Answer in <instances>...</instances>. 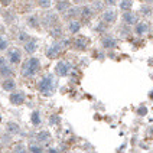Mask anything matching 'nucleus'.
I'll return each instance as SVG.
<instances>
[{
	"label": "nucleus",
	"mask_w": 153,
	"mask_h": 153,
	"mask_svg": "<svg viewBox=\"0 0 153 153\" xmlns=\"http://www.w3.org/2000/svg\"><path fill=\"white\" fill-rule=\"evenodd\" d=\"M39 69H41V61H39V58L32 56V58L26 59L25 62L22 64L20 74H22V76H25V78H30V76H33Z\"/></svg>",
	"instance_id": "nucleus-1"
},
{
	"label": "nucleus",
	"mask_w": 153,
	"mask_h": 153,
	"mask_svg": "<svg viewBox=\"0 0 153 153\" xmlns=\"http://www.w3.org/2000/svg\"><path fill=\"white\" fill-rule=\"evenodd\" d=\"M39 91L43 94V95H51L55 90V81H53V76L52 75H45L41 79V82L38 85Z\"/></svg>",
	"instance_id": "nucleus-2"
},
{
	"label": "nucleus",
	"mask_w": 153,
	"mask_h": 153,
	"mask_svg": "<svg viewBox=\"0 0 153 153\" xmlns=\"http://www.w3.org/2000/svg\"><path fill=\"white\" fill-rule=\"evenodd\" d=\"M67 45H68V42H67V41H64V42L52 43L51 46L46 49V56H48V58H56L61 52H62L64 46H67Z\"/></svg>",
	"instance_id": "nucleus-3"
},
{
	"label": "nucleus",
	"mask_w": 153,
	"mask_h": 153,
	"mask_svg": "<svg viewBox=\"0 0 153 153\" xmlns=\"http://www.w3.org/2000/svg\"><path fill=\"white\" fill-rule=\"evenodd\" d=\"M45 27H53V26L58 25V15L56 13H53V12H48V13H45V16H43V23H42Z\"/></svg>",
	"instance_id": "nucleus-4"
},
{
	"label": "nucleus",
	"mask_w": 153,
	"mask_h": 153,
	"mask_svg": "<svg viewBox=\"0 0 153 153\" xmlns=\"http://www.w3.org/2000/svg\"><path fill=\"white\" fill-rule=\"evenodd\" d=\"M22 59V52L19 51L17 48H12V49H9L7 51V61L9 64H12V65H16L19 64Z\"/></svg>",
	"instance_id": "nucleus-5"
},
{
	"label": "nucleus",
	"mask_w": 153,
	"mask_h": 153,
	"mask_svg": "<svg viewBox=\"0 0 153 153\" xmlns=\"http://www.w3.org/2000/svg\"><path fill=\"white\" fill-rule=\"evenodd\" d=\"M9 100H10V102H12L13 105H20V104L25 102L26 95H25L23 91H12L10 97H9Z\"/></svg>",
	"instance_id": "nucleus-6"
},
{
	"label": "nucleus",
	"mask_w": 153,
	"mask_h": 153,
	"mask_svg": "<svg viewBox=\"0 0 153 153\" xmlns=\"http://www.w3.org/2000/svg\"><path fill=\"white\" fill-rule=\"evenodd\" d=\"M69 69H71V65H69L67 61H59L55 67V74L58 76H65L68 75Z\"/></svg>",
	"instance_id": "nucleus-7"
},
{
	"label": "nucleus",
	"mask_w": 153,
	"mask_h": 153,
	"mask_svg": "<svg viewBox=\"0 0 153 153\" xmlns=\"http://www.w3.org/2000/svg\"><path fill=\"white\" fill-rule=\"evenodd\" d=\"M102 20L105 23H114L117 20V12L114 9H107L102 12Z\"/></svg>",
	"instance_id": "nucleus-8"
},
{
	"label": "nucleus",
	"mask_w": 153,
	"mask_h": 153,
	"mask_svg": "<svg viewBox=\"0 0 153 153\" xmlns=\"http://www.w3.org/2000/svg\"><path fill=\"white\" fill-rule=\"evenodd\" d=\"M87 46H88V39L85 36H76L74 39V48L75 49L84 51V49H87Z\"/></svg>",
	"instance_id": "nucleus-9"
},
{
	"label": "nucleus",
	"mask_w": 153,
	"mask_h": 153,
	"mask_svg": "<svg viewBox=\"0 0 153 153\" xmlns=\"http://www.w3.org/2000/svg\"><path fill=\"white\" fill-rule=\"evenodd\" d=\"M1 88L4 90V91H7V93H12V91H15L16 90V82H15V79L13 78H4L3 79V82H1Z\"/></svg>",
	"instance_id": "nucleus-10"
},
{
	"label": "nucleus",
	"mask_w": 153,
	"mask_h": 153,
	"mask_svg": "<svg viewBox=\"0 0 153 153\" xmlns=\"http://www.w3.org/2000/svg\"><path fill=\"white\" fill-rule=\"evenodd\" d=\"M123 20H124V23H127V25H136L137 23L136 15H134L133 12H130V10H124V13H123Z\"/></svg>",
	"instance_id": "nucleus-11"
},
{
	"label": "nucleus",
	"mask_w": 153,
	"mask_h": 153,
	"mask_svg": "<svg viewBox=\"0 0 153 153\" xmlns=\"http://www.w3.org/2000/svg\"><path fill=\"white\" fill-rule=\"evenodd\" d=\"M101 43L105 49H114L117 46V42H116V39L113 36H104L101 39Z\"/></svg>",
	"instance_id": "nucleus-12"
},
{
	"label": "nucleus",
	"mask_w": 153,
	"mask_h": 153,
	"mask_svg": "<svg viewBox=\"0 0 153 153\" xmlns=\"http://www.w3.org/2000/svg\"><path fill=\"white\" fill-rule=\"evenodd\" d=\"M78 16H81V7H69L65 12V19H69V20H74Z\"/></svg>",
	"instance_id": "nucleus-13"
},
{
	"label": "nucleus",
	"mask_w": 153,
	"mask_h": 153,
	"mask_svg": "<svg viewBox=\"0 0 153 153\" xmlns=\"http://www.w3.org/2000/svg\"><path fill=\"white\" fill-rule=\"evenodd\" d=\"M25 52L26 53H29V55H32V53H35L36 52V49H38V42L36 41H33V39H29L27 42H25Z\"/></svg>",
	"instance_id": "nucleus-14"
},
{
	"label": "nucleus",
	"mask_w": 153,
	"mask_h": 153,
	"mask_svg": "<svg viewBox=\"0 0 153 153\" xmlns=\"http://www.w3.org/2000/svg\"><path fill=\"white\" fill-rule=\"evenodd\" d=\"M6 131H7L9 134H12V136L19 134L20 133V126L17 123H15V121H9L7 126H6Z\"/></svg>",
	"instance_id": "nucleus-15"
},
{
	"label": "nucleus",
	"mask_w": 153,
	"mask_h": 153,
	"mask_svg": "<svg viewBox=\"0 0 153 153\" xmlns=\"http://www.w3.org/2000/svg\"><path fill=\"white\" fill-rule=\"evenodd\" d=\"M147 30H149V26L146 22H139L136 23V27H134V33L139 35V36H143L145 33H147Z\"/></svg>",
	"instance_id": "nucleus-16"
},
{
	"label": "nucleus",
	"mask_w": 153,
	"mask_h": 153,
	"mask_svg": "<svg viewBox=\"0 0 153 153\" xmlns=\"http://www.w3.org/2000/svg\"><path fill=\"white\" fill-rule=\"evenodd\" d=\"M36 140H38L39 143H49V142H51V134H49L46 130H42V131H39V133L36 134Z\"/></svg>",
	"instance_id": "nucleus-17"
},
{
	"label": "nucleus",
	"mask_w": 153,
	"mask_h": 153,
	"mask_svg": "<svg viewBox=\"0 0 153 153\" xmlns=\"http://www.w3.org/2000/svg\"><path fill=\"white\" fill-rule=\"evenodd\" d=\"M69 7H71V6H69V0H59V1H56V4H55L56 12H59V13L67 12Z\"/></svg>",
	"instance_id": "nucleus-18"
},
{
	"label": "nucleus",
	"mask_w": 153,
	"mask_h": 153,
	"mask_svg": "<svg viewBox=\"0 0 153 153\" xmlns=\"http://www.w3.org/2000/svg\"><path fill=\"white\" fill-rule=\"evenodd\" d=\"M67 27H68V32H69V33L74 35V33H76V32L81 29V23H79L78 20H75V19H74V20H69V22H68V26H67Z\"/></svg>",
	"instance_id": "nucleus-19"
},
{
	"label": "nucleus",
	"mask_w": 153,
	"mask_h": 153,
	"mask_svg": "<svg viewBox=\"0 0 153 153\" xmlns=\"http://www.w3.org/2000/svg\"><path fill=\"white\" fill-rule=\"evenodd\" d=\"M39 17L36 16V15H32V16L27 17V26L29 27H32V29H39Z\"/></svg>",
	"instance_id": "nucleus-20"
},
{
	"label": "nucleus",
	"mask_w": 153,
	"mask_h": 153,
	"mask_svg": "<svg viewBox=\"0 0 153 153\" xmlns=\"http://www.w3.org/2000/svg\"><path fill=\"white\" fill-rule=\"evenodd\" d=\"M94 15V9L91 6H88V4H85L81 7V17H84V19H88V17H91Z\"/></svg>",
	"instance_id": "nucleus-21"
},
{
	"label": "nucleus",
	"mask_w": 153,
	"mask_h": 153,
	"mask_svg": "<svg viewBox=\"0 0 153 153\" xmlns=\"http://www.w3.org/2000/svg\"><path fill=\"white\" fill-rule=\"evenodd\" d=\"M13 74V69H12V67L9 65V64H6L3 68L0 69V76H3V78H7V76H10Z\"/></svg>",
	"instance_id": "nucleus-22"
},
{
	"label": "nucleus",
	"mask_w": 153,
	"mask_h": 153,
	"mask_svg": "<svg viewBox=\"0 0 153 153\" xmlns=\"http://www.w3.org/2000/svg\"><path fill=\"white\" fill-rule=\"evenodd\" d=\"M30 121H32V124H33V126H39V124H41V121H42V120H41V113H39L38 110H35L33 113H32V116H30Z\"/></svg>",
	"instance_id": "nucleus-23"
},
{
	"label": "nucleus",
	"mask_w": 153,
	"mask_h": 153,
	"mask_svg": "<svg viewBox=\"0 0 153 153\" xmlns=\"http://www.w3.org/2000/svg\"><path fill=\"white\" fill-rule=\"evenodd\" d=\"M139 10L142 12L143 16H150V15H152V6H150L149 3H146V4H143V6H140Z\"/></svg>",
	"instance_id": "nucleus-24"
},
{
	"label": "nucleus",
	"mask_w": 153,
	"mask_h": 153,
	"mask_svg": "<svg viewBox=\"0 0 153 153\" xmlns=\"http://www.w3.org/2000/svg\"><path fill=\"white\" fill-rule=\"evenodd\" d=\"M133 7V0H121L120 1V9L121 10H130Z\"/></svg>",
	"instance_id": "nucleus-25"
},
{
	"label": "nucleus",
	"mask_w": 153,
	"mask_h": 153,
	"mask_svg": "<svg viewBox=\"0 0 153 153\" xmlns=\"http://www.w3.org/2000/svg\"><path fill=\"white\" fill-rule=\"evenodd\" d=\"M27 149H29V152H36V153L43 152V147L39 145V143H30Z\"/></svg>",
	"instance_id": "nucleus-26"
},
{
	"label": "nucleus",
	"mask_w": 153,
	"mask_h": 153,
	"mask_svg": "<svg viewBox=\"0 0 153 153\" xmlns=\"http://www.w3.org/2000/svg\"><path fill=\"white\" fill-rule=\"evenodd\" d=\"M51 35L53 36V38H61V36H62V27L58 26V25L53 26V27L51 29Z\"/></svg>",
	"instance_id": "nucleus-27"
},
{
	"label": "nucleus",
	"mask_w": 153,
	"mask_h": 153,
	"mask_svg": "<svg viewBox=\"0 0 153 153\" xmlns=\"http://www.w3.org/2000/svg\"><path fill=\"white\" fill-rule=\"evenodd\" d=\"M38 4L42 9H49L52 6V0H38Z\"/></svg>",
	"instance_id": "nucleus-28"
},
{
	"label": "nucleus",
	"mask_w": 153,
	"mask_h": 153,
	"mask_svg": "<svg viewBox=\"0 0 153 153\" xmlns=\"http://www.w3.org/2000/svg\"><path fill=\"white\" fill-rule=\"evenodd\" d=\"M7 46H9L7 39H6L4 36H1V35H0V51H6V49H7Z\"/></svg>",
	"instance_id": "nucleus-29"
},
{
	"label": "nucleus",
	"mask_w": 153,
	"mask_h": 153,
	"mask_svg": "<svg viewBox=\"0 0 153 153\" xmlns=\"http://www.w3.org/2000/svg\"><path fill=\"white\" fill-rule=\"evenodd\" d=\"M17 39L20 41V42H27L30 38H29V35L26 33V32H23V30H20L19 32V36H17Z\"/></svg>",
	"instance_id": "nucleus-30"
},
{
	"label": "nucleus",
	"mask_w": 153,
	"mask_h": 153,
	"mask_svg": "<svg viewBox=\"0 0 153 153\" xmlns=\"http://www.w3.org/2000/svg\"><path fill=\"white\" fill-rule=\"evenodd\" d=\"M13 152H26V146L23 143H17V145L13 146Z\"/></svg>",
	"instance_id": "nucleus-31"
},
{
	"label": "nucleus",
	"mask_w": 153,
	"mask_h": 153,
	"mask_svg": "<svg viewBox=\"0 0 153 153\" xmlns=\"http://www.w3.org/2000/svg\"><path fill=\"white\" fill-rule=\"evenodd\" d=\"M58 121H59V117H58L56 114H53V116H51V119H49V123H51V124H56Z\"/></svg>",
	"instance_id": "nucleus-32"
},
{
	"label": "nucleus",
	"mask_w": 153,
	"mask_h": 153,
	"mask_svg": "<svg viewBox=\"0 0 153 153\" xmlns=\"http://www.w3.org/2000/svg\"><path fill=\"white\" fill-rule=\"evenodd\" d=\"M137 113H139V116H146V113H147V108H146V107H140V108L137 110Z\"/></svg>",
	"instance_id": "nucleus-33"
},
{
	"label": "nucleus",
	"mask_w": 153,
	"mask_h": 153,
	"mask_svg": "<svg viewBox=\"0 0 153 153\" xmlns=\"http://www.w3.org/2000/svg\"><path fill=\"white\" fill-rule=\"evenodd\" d=\"M10 3H12V0H0V4H1V6H4V7H7Z\"/></svg>",
	"instance_id": "nucleus-34"
},
{
	"label": "nucleus",
	"mask_w": 153,
	"mask_h": 153,
	"mask_svg": "<svg viewBox=\"0 0 153 153\" xmlns=\"http://www.w3.org/2000/svg\"><path fill=\"white\" fill-rule=\"evenodd\" d=\"M116 1H117V0H104V3H105L107 6H114Z\"/></svg>",
	"instance_id": "nucleus-35"
},
{
	"label": "nucleus",
	"mask_w": 153,
	"mask_h": 153,
	"mask_svg": "<svg viewBox=\"0 0 153 153\" xmlns=\"http://www.w3.org/2000/svg\"><path fill=\"white\" fill-rule=\"evenodd\" d=\"M7 62H6V58H3V56H0V69L3 68L4 65H6Z\"/></svg>",
	"instance_id": "nucleus-36"
},
{
	"label": "nucleus",
	"mask_w": 153,
	"mask_h": 153,
	"mask_svg": "<svg viewBox=\"0 0 153 153\" xmlns=\"http://www.w3.org/2000/svg\"><path fill=\"white\" fill-rule=\"evenodd\" d=\"M75 4H79V3H84V0H72Z\"/></svg>",
	"instance_id": "nucleus-37"
},
{
	"label": "nucleus",
	"mask_w": 153,
	"mask_h": 153,
	"mask_svg": "<svg viewBox=\"0 0 153 153\" xmlns=\"http://www.w3.org/2000/svg\"><path fill=\"white\" fill-rule=\"evenodd\" d=\"M145 1H146V3H149V4H152V3H153V0H145Z\"/></svg>",
	"instance_id": "nucleus-38"
},
{
	"label": "nucleus",
	"mask_w": 153,
	"mask_h": 153,
	"mask_svg": "<svg viewBox=\"0 0 153 153\" xmlns=\"http://www.w3.org/2000/svg\"><path fill=\"white\" fill-rule=\"evenodd\" d=\"M150 98H152V100H153V91H152V94H150Z\"/></svg>",
	"instance_id": "nucleus-39"
},
{
	"label": "nucleus",
	"mask_w": 153,
	"mask_h": 153,
	"mask_svg": "<svg viewBox=\"0 0 153 153\" xmlns=\"http://www.w3.org/2000/svg\"><path fill=\"white\" fill-rule=\"evenodd\" d=\"M0 150H1V142H0Z\"/></svg>",
	"instance_id": "nucleus-40"
},
{
	"label": "nucleus",
	"mask_w": 153,
	"mask_h": 153,
	"mask_svg": "<svg viewBox=\"0 0 153 153\" xmlns=\"http://www.w3.org/2000/svg\"><path fill=\"white\" fill-rule=\"evenodd\" d=\"M94 1H97V0H94Z\"/></svg>",
	"instance_id": "nucleus-41"
}]
</instances>
